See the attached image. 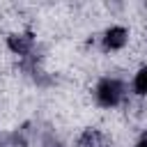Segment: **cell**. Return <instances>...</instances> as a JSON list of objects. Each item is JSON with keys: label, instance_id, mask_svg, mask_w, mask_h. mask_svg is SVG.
Listing matches in <instances>:
<instances>
[{"label": "cell", "instance_id": "6", "mask_svg": "<svg viewBox=\"0 0 147 147\" xmlns=\"http://www.w3.org/2000/svg\"><path fill=\"white\" fill-rule=\"evenodd\" d=\"M138 147H147V138H142V140L138 142Z\"/></svg>", "mask_w": 147, "mask_h": 147}, {"label": "cell", "instance_id": "5", "mask_svg": "<svg viewBox=\"0 0 147 147\" xmlns=\"http://www.w3.org/2000/svg\"><path fill=\"white\" fill-rule=\"evenodd\" d=\"M133 90L138 94H147V67H142L133 78Z\"/></svg>", "mask_w": 147, "mask_h": 147}, {"label": "cell", "instance_id": "2", "mask_svg": "<svg viewBox=\"0 0 147 147\" xmlns=\"http://www.w3.org/2000/svg\"><path fill=\"white\" fill-rule=\"evenodd\" d=\"M126 37H129V32H126L124 28L115 25V28L106 30V37H103V46H106V48H110V51H117V48H122V46L126 44Z\"/></svg>", "mask_w": 147, "mask_h": 147}, {"label": "cell", "instance_id": "3", "mask_svg": "<svg viewBox=\"0 0 147 147\" xmlns=\"http://www.w3.org/2000/svg\"><path fill=\"white\" fill-rule=\"evenodd\" d=\"M9 48L14 51V53H18V55H30L32 53V46H34V39H32V34H11L9 37Z\"/></svg>", "mask_w": 147, "mask_h": 147}, {"label": "cell", "instance_id": "1", "mask_svg": "<svg viewBox=\"0 0 147 147\" xmlns=\"http://www.w3.org/2000/svg\"><path fill=\"white\" fill-rule=\"evenodd\" d=\"M96 101L103 106V108H113L122 101L124 96V85L115 78H103L99 85H96Z\"/></svg>", "mask_w": 147, "mask_h": 147}, {"label": "cell", "instance_id": "4", "mask_svg": "<svg viewBox=\"0 0 147 147\" xmlns=\"http://www.w3.org/2000/svg\"><path fill=\"white\" fill-rule=\"evenodd\" d=\"M80 147H106V142L96 131H87L83 136V140H80Z\"/></svg>", "mask_w": 147, "mask_h": 147}]
</instances>
